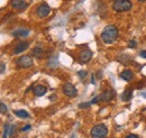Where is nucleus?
<instances>
[{"label":"nucleus","instance_id":"13","mask_svg":"<svg viewBox=\"0 0 146 138\" xmlns=\"http://www.w3.org/2000/svg\"><path fill=\"white\" fill-rule=\"evenodd\" d=\"M120 78H121L124 81H126V82H130L131 79L134 78V73H133V71H130V70H125V71H123V72L120 73Z\"/></svg>","mask_w":146,"mask_h":138},{"label":"nucleus","instance_id":"11","mask_svg":"<svg viewBox=\"0 0 146 138\" xmlns=\"http://www.w3.org/2000/svg\"><path fill=\"white\" fill-rule=\"evenodd\" d=\"M33 92H34V94H35L36 97H43V96L47 92V89H46V86L39 84V86H36L33 89Z\"/></svg>","mask_w":146,"mask_h":138},{"label":"nucleus","instance_id":"16","mask_svg":"<svg viewBox=\"0 0 146 138\" xmlns=\"http://www.w3.org/2000/svg\"><path fill=\"white\" fill-rule=\"evenodd\" d=\"M15 115L20 119H28L29 118V113L27 111H25V110H16Z\"/></svg>","mask_w":146,"mask_h":138},{"label":"nucleus","instance_id":"25","mask_svg":"<svg viewBox=\"0 0 146 138\" xmlns=\"http://www.w3.org/2000/svg\"><path fill=\"white\" fill-rule=\"evenodd\" d=\"M139 56L143 57V58H146V51H141L139 52Z\"/></svg>","mask_w":146,"mask_h":138},{"label":"nucleus","instance_id":"3","mask_svg":"<svg viewBox=\"0 0 146 138\" xmlns=\"http://www.w3.org/2000/svg\"><path fill=\"white\" fill-rule=\"evenodd\" d=\"M107 135H108V128L104 123L96 125L94 127H92L91 131H90L91 138H106Z\"/></svg>","mask_w":146,"mask_h":138},{"label":"nucleus","instance_id":"24","mask_svg":"<svg viewBox=\"0 0 146 138\" xmlns=\"http://www.w3.org/2000/svg\"><path fill=\"white\" fill-rule=\"evenodd\" d=\"M90 104H91V102H89V104H81L79 107H80V108H82V109H84V108H88Z\"/></svg>","mask_w":146,"mask_h":138},{"label":"nucleus","instance_id":"14","mask_svg":"<svg viewBox=\"0 0 146 138\" xmlns=\"http://www.w3.org/2000/svg\"><path fill=\"white\" fill-rule=\"evenodd\" d=\"M32 54H33V56H35L36 58H44L45 57V51L42 48V47H39V46H36L35 48H33V51H32Z\"/></svg>","mask_w":146,"mask_h":138},{"label":"nucleus","instance_id":"19","mask_svg":"<svg viewBox=\"0 0 146 138\" xmlns=\"http://www.w3.org/2000/svg\"><path fill=\"white\" fill-rule=\"evenodd\" d=\"M136 46H137V43L135 40H129L128 42V47L129 48H136Z\"/></svg>","mask_w":146,"mask_h":138},{"label":"nucleus","instance_id":"2","mask_svg":"<svg viewBox=\"0 0 146 138\" xmlns=\"http://www.w3.org/2000/svg\"><path fill=\"white\" fill-rule=\"evenodd\" d=\"M133 8V2L130 0H116L112 5V9L116 13H126Z\"/></svg>","mask_w":146,"mask_h":138},{"label":"nucleus","instance_id":"4","mask_svg":"<svg viewBox=\"0 0 146 138\" xmlns=\"http://www.w3.org/2000/svg\"><path fill=\"white\" fill-rule=\"evenodd\" d=\"M16 64L19 69H28L31 66H33L34 64V61L32 58V56H28V55H24V56H20L18 60L16 61Z\"/></svg>","mask_w":146,"mask_h":138},{"label":"nucleus","instance_id":"1","mask_svg":"<svg viewBox=\"0 0 146 138\" xmlns=\"http://www.w3.org/2000/svg\"><path fill=\"white\" fill-rule=\"evenodd\" d=\"M118 36H119V32H118V28L115 25H108V26H106L102 29L101 35H100L102 42L106 43V44H112V43H115L118 39Z\"/></svg>","mask_w":146,"mask_h":138},{"label":"nucleus","instance_id":"15","mask_svg":"<svg viewBox=\"0 0 146 138\" xmlns=\"http://www.w3.org/2000/svg\"><path fill=\"white\" fill-rule=\"evenodd\" d=\"M131 97H133V89L131 88H127L121 93V96H120V98H121L123 101H129V100H131Z\"/></svg>","mask_w":146,"mask_h":138},{"label":"nucleus","instance_id":"26","mask_svg":"<svg viewBox=\"0 0 146 138\" xmlns=\"http://www.w3.org/2000/svg\"><path fill=\"white\" fill-rule=\"evenodd\" d=\"M126 138H139L137 135H135V134H130V135H128Z\"/></svg>","mask_w":146,"mask_h":138},{"label":"nucleus","instance_id":"18","mask_svg":"<svg viewBox=\"0 0 146 138\" xmlns=\"http://www.w3.org/2000/svg\"><path fill=\"white\" fill-rule=\"evenodd\" d=\"M7 112H8V108H7V105L3 104V102L0 101V113H7Z\"/></svg>","mask_w":146,"mask_h":138},{"label":"nucleus","instance_id":"9","mask_svg":"<svg viewBox=\"0 0 146 138\" xmlns=\"http://www.w3.org/2000/svg\"><path fill=\"white\" fill-rule=\"evenodd\" d=\"M28 46H29V44H28L27 42H21V43H18V44L16 45L15 50H14V53H15V54H21V53L25 52V51L28 48Z\"/></svg>","mask_w":146,"mask_h":138},{"label":"nucleus","instance_id":"21","mask_svg":"<svg viewBox=\"0 0 146 138\" xmlns=\"http://www.w3.org/2000/svg\"><path fill=\"white\" fill-rule=\"evenodd\" d=\"M100 101V97L98 96V97H96V98H93V100L91 101V104H98Z\"/></svg>","mask_w":146,"mask_h":138},{"label":"nucleus","instance_id":"17","mask_svg":"<svg viewBox=\"0 0 146 138\" xmlns=\"http://www.w3.org/2000/svg\"><path fill=\"white\" fill-rule=\"evenodd\" d=\"M10 127H11V125L5 123V126H3V135H2V138H8L9 136H10Z\"/></svg>","mask_w":146,"mask_h":138},{"label":"nucleus","instance_id":"20","mask_svg":"<svg viewBox=\"0 0 146 138\" xmlns=\"http://www.w3.org/2000/svg\"><path fill=\"white\" fill-rule=\"evenodd\" d=\"M78 75H79L81 79H83V78L87 76V71H79V72H78Z\"/></svg>","mask_w":146,"mask_h":138},{"label":"nucleus","instance_id":"7","mask_svg":"<svg viewBox=\"0 0 146 138\" xmlns=\"http://www.w3.org/2000/svg\"><path fill=\"white\" fill-rule=\"evenodd\" d=\"M92 58V52L90 50H84L80 53L79 55V62L81 64H86L88 62H90Z\"/></svg>","mask_w":146,"mask_h":138},{"label":"nucleus","instance_id":"8","mask_svg":"<svg viewBox=\"0 0 146 138\" xmlns=\"http://www.w3.org/2000/svg\"><path fill=\"white\" fill-rule=\"evenodd\" d=\"M99 97H100V101L108 102V101L112 100V99L115 98V91L111 90V89H107V90H105Z\"/></svg>","mask_w":146,"mask_h":138},{"label":"nucleus","instance_id":"10","mask_svg":"<svg viewBox=\"0 0 146 138\" xmlns=\"http://www.w3.org/2000/svg\"><path fill=\"white\" fill-rule=\"evenodd\" d=\"M29 35V29H26V28H18L16 31L13 32V36L19 38V37H27Z\"/></svg>","mask_w":146,"mask_h":138},{"label":"nucleus","instance_id":"5","mask_svg":"<svg viewBox=\"0 0 146 138\" xmlns=\"http://www.w3.org/2000/svg\"><path fill=\"white\" fill-rule=\"evenodd\" d=\"M62 90H63V93L69 98H74L78 94V91H76L75 86L71 83H65L62 88Z\"/></svg>","mask_w":146,"mask_h":138},{"label":"nucleus","instance_id":"23","mask_svg":"<svg viewBox=\"0 0 146 138\" xmlns=\"http://www.w3.org/2000/svg\"><path fill=\"white\" fill-rule=\"evenodd\" d=\"M5 69H6L5 63H1V62H0V73H2V72L5 71Z\"/></svg>","mask_w":146,"mask_h":138},{"label":"nucleus","instance_id":"28","mask_svg":"<svg viewBox=\"0 0 146 138\" xmlns=\"http://www.w3.org/2000/svg\"><path fill=\"white\" fill-rule=\"evenodd\" d=\"M137 1H138V2H145L146 0H137Z\"/></svg>","mask_w":146,"mask_h":138},{"label":"nucleus","instance_id":"12","mask_svg":"<svg viewBox=\"0 0 146 138\" xmlns=\"http://www.w3.org/2000/svg\"><path fill=\"white\" fill-rule=\"evenodd\" d=\"M10 3H11V6L15 9H18V10H21V9L26 8V6H27L25 0H11Z\"/></svg>","mask_w":146,"mask_h":138},{"label":"nucleus","instance_id":"6","mask_svg":"<svg viewBox=\"0 0 146 138\" xmlns=\"http://www.w3.org/2000/svg\"><path fill=\"white\" fill-rule=\"evenodd\" d=\"M51 13V7L47 5V3H42L37 7V10H36V14L38 17L40 18H44L46 16H48Z\"/></svg>","mask_w":146,"mask_h":138},{"label":"nucleus","instance_id":"27","mask_svg":"<svg viewBox=\"0 0 146 138\" xmlns=\"http://www.w3.org/2000/svg\"><path fill=\"white\" fill-rule=\"evenodd\" d=\"M91 83H92V84H94V83H96V81H94V75H92V79H91Z\"/></svg>","mask_w":146,"mask_h":138},{"label":"nucleus","instance_id":"22","mask_svg":"<svg viewBox=\"0 0 146 138\" xmlns=\"http://www.w3.org/2000/svg\"><path fill=\"white\" fill-rule=\"evenodd\" d=\"M31 128H32V126H31V125H26L25 127H23V128H21V131H27V130H29Z\"/></svg>","mask_w":146,"mask_h":138},{"label":"nucleus","instance_id":"29","mask_svg":"<svg viewBox=\"0 0 146 138\" xmlns=\"http://www.w3.org/2000/svg\"><path fill=\"white\" fill-rule=\"evenodd\" d=\"M111 1H116V0H111Z\"/></svg>","mask_w":146,"mask_h":138}]
</instances>
